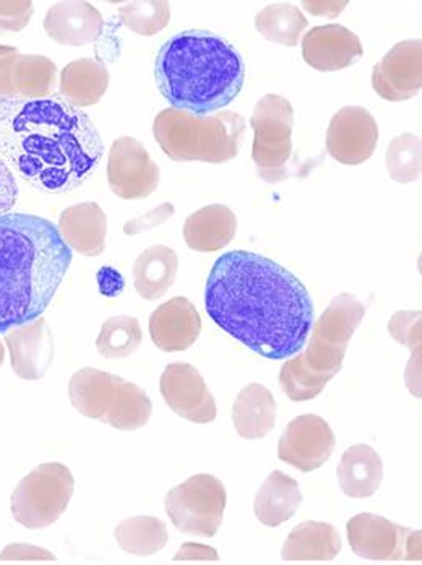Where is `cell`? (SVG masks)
<instances>
[{
  "mask_svg": "<svg viewBox=\"0 0 422 565\" xmlns=\"http://www.w3.org/2000/svg\"><path fill=\"white\" fill-rule=\"evenodd\" d=\"M349 546L369 561H421V532L390 522L386 516L363 512L346 523Z\"/></svg>",
  "mask_w": 422,
  "mask_h": 565,
  "instance_id": "8fae6325",
  "label": "cell"
},
{
  "mask_svg": "<svg viewBox=\"0 0 422 565\" xmlns=\"http://www.w3.org/2000/svg\"><path fill=\"white\" fill-rule=\"evenodd\" d=\"M302 504L300 482L274 470L253 499V512L262 525L277 529L296 515Z\"/></svg>",
  "mask_w": 422,
  "mask_h": 565,
  "instance_id": "d4e9b609",
  "label": "cell"
},
{
  "mask_svg": "<svg viewBox=\"0 0 422 565\" xmlns=\"http://www.w3.org/2000/svg\"><path fill=\"white\" fill-rule=\"evenodd\" d=\"M13 53H17V47L3 46V44H0V61H2L3 57L10 56V54Z\"/></svg>",
  "mask_w": 422,
  "mask_h": 565,
  "instance_id": "7bdbcfd3",
  "label": "cell"
},
{
  "mask_svg": "<svg viewBox=\"0 0 422 565\" xmlns=\"http://www.w3.org/2000/svg\"><path fill=\"white\" fill-rule=\"evenodd\" d=\"M102 150L90 117L61 96L0 98V160L36 191H77L98 170Z\"/></svg>",
  "mask_w": 422,
  "mask_h": 565,
  "instance_id": "7a4b0ae2",
  "label": "cell"
},
{
  "mask_svg": "<svg viewBox=\"0 0 422 565\" xmlns=\"http://www.w3.org/2000/svg\"><path fill=\"white\" fill-rule=\"evenodd\" d=\"M3 361H6V348H3L2 341H0V367H2Z\"/></svg>",
  "mask_w": 422,
  "mask_h": 565,
  "instance_id": "ee69618b",
  "label": "cell"
},
{
  "mask_svg": "<svg viewBox=\"0 0 422 565\" xmlns=\"http://www.w3.org/2000/svg\"><path fill=\"white\" fill-rule=\"evenodd\" d=\"M68 399L80 415L119 430L142 429L153 413V403L142 387L95 367L72 375Z\"/></svg>",
  "mask_w": 422,
  "mask_h": 565,
  "instance_id": "52a82bcc",
  "label": "cell"
},
{
  "mask_svg": "<svg viewBox=\"0 0 422 565\" xmlns=\"http://www.w3.org/2000/svg\"><path fill=\"white\" fill-rule=\"evenodd\" d=\"M119 19L139 36H154L170 25L171 6L164 0H140L119 7Z\"/></svg>",
  "mask_w": 422,
  "mask_h": 565,
  "instance_id": "e575fe53",
  "label": "cell"
},
{
  "mask_svg": "<svg viewBox=\"0 0 422 565\" xmlns=\"http://www.w3.org/2000/svg\"><path fill=\"white\" fill-rule=\"evenodd\" d=\"M72 264L59 230L36 215L0 216V332L40 319Z\"/></svg>",
  "mask_w": 422,
  "mask_h": 565,
  "instance_id": "3957f363",
  "label": "cell"
},
{
  "mask_svg": "<svg viewBox=\"0 0 422 565\" xmlns=\"http://www.w3.org/2000/svg\"><path fill=\"white\" fill-rule=\"evenodd\" d=\"M364 56L358 34L342 25L315 26L302 38V57L318 72H336Z\"/></svg>",
  "mask_w": 422,
  "mask_h": 565,
  "instance_id": "d6986e66",
  "label": "cell"
},
{
  "mask_svg": "<svg viewBox=\"0 0 422 565\" xmlns=\"http://www.w3.org/2000/svg\"><path fill=\"white\" fill-rule=\"evenodd\" d=\"M17 199H19V185H17L15 174L0 160V216L12 212Z\"/></svg>",
  "mask_w": 422,
  "mask_h": 565,
  "instance_id": "f35d334b",
  "label": "cell"
},
{
  "mask_svg": "<svg viewBox=\"0 0 422 565\" xmlns=\"http://www.w3.org/2000/svg\"><path fill=\"white\" fill-rule=\"evenodd\" d=\"M180 257L167 246H151L133 264V286L147 301L163 298L177 278Z\"/></svg>",
  "mask_w": 422,
  "mask_h": 565,
  "instance_id": "f1b7e54d",
  "label": "cell"
},
{
  "mask_svg": "<svg viewBox=\"0 0 422 565\" xmlns=\"http://www.w3.org/2000/svg\"><path fill=\"white\" fill-rule=\"evenodd\" d=\"M238 218L229 206H204L184 223L185 244L197 253H218L235 239Z\"/></svg>",
  "mask_w": 422,
  "mask_h": 565,
  "instance_id": "603a6c76",
  "label": "cell"
},
{
  "mask_svg": "<svg viewBox=\"0 0 422 565\" xmlns=\"http://www.w3.org/2000/svg\"><path fill=\"white\" fill-rule=\"evenodd\" d=\"M57 72L53 58L17 51L0 61V98H50L57 86Z\"/></svg>",
  "mask_w": 422,
  "mask_h": 565,
  "instance_id": "e0dca14e",
  "label": "cell"
},
{
  "mask_svg": "<svg viewBox=\"0 0 422 565\" xmlns=\"http://www.w3.org/2000/svg\"><path fill=\"white\" fill-rule=\"evenodd\" d=\"M7 350L13 372L25 381H40L50 371L54 360L53 330L43 317L7 330Z\"/></svg>",
  "mask_w": 422,
  "mask_h": 565,
  "instance_id": "ac0fdd59",
  "label": "cell"
},
{
  "mask_svg": "<svg viewBox=\"0 0 422 565\" xmlns=\"http://www.w3.org/2000/svg\"><path fill=\"white\" fill-rule=\"evenodd\" d=\"M96 280H98L99 292L106 298H118L126 286L122 275L112 267H102L96 274Z\"/></svg>",
  "mask_w": 422,
  "mask_h": 565,
  "instance_id": "ab89813d",
  "label": "cell"
},
{
  "mask_svg": "<svg viewBox=\"0 0 422 565\" xmlns=\"http://www.w3.org/2000/svg\"><path fill=\"white\" fill-rule=\"evenodd\" d=\"M390 335L411 350L407 367V385L411 394L421 398V311H400L389 323Z\"/></svg>",
  "mask_w": 422,
  "mask_h": 565,
  "instance_id": "d6a6232c",
  "label": "cell"
},
{
  "mask_svg": "<svg viewBox=\"0 0 422 565\" xmlns=\"http://www.w3.org/2000/svg\"><path fill=\"white\" fill-rule=\"evenodd\" d=\"M160 167L151 160L142 141L121 137L112 141L108 158V184L123 200L150 198L160 185Z\"/></svg>",
  "mask_w": 422,
  "mask_h": 565,
  "instance_id": "7c38bea8",
  "label": "cell"
},
{
  "mask_svg": "<svg viewBox=\"0 0 422 565\" xmlns=\"http://www.w3.org/2000/svg\"><path fill=\"white\" fill-rule=\"evenodd\" d=\"M336 478L343 494L348 498H372L383 480L382 457L367 444H356L343 454Z\"/></svg>",
  "mask_w": 422,
  "mask_h": 565,
  "instance_id": "cb8c5ba5",
  "label": "cell"
},
{
  "mask_svg": "<svg viewBox=\"0 0 422 565\" xmlns=\"http://www.w3.org/2000/svg\"><path fill=\"white\" fill-rule=\"evenodd\" d=\"M158 89L176 111L210 116L231 105L246 82L239 51L210 31H181L154 61Z\"/></svg>",
  "mask_w": 422,
  "mask_h": 565,
  "instance_id": "277c9868",
  "label": "cell"
},
{
  "mask_svg": "<svg viewBox=\"0 0 422 565\" xmlns=\"http://www.w3.org/2000/svg\"><path fill=\"white\" fill-rule=\"evenodd\" d=\"M302 6L312 15L336 17L345 10L348 2H302Z\"/></svg>",
  "mask_w": 422,
  "mask_h": 565,
  "instance_id": "b9f144b4",
  "label": "cell"
},
{
  "mask_svg": "<svg viewBox=\"0 0 422 565\" xmlns=\"http://www.w3.org/2000/svg\"><path fill=\"white\" fill-rule=\"evenodd\" d=\"M387 171L398 184H410L421 175V139L414 134H401L390 141L386 154Z\"/></svg>",
  "mask_w": 422,
  "mask_h": 565,
  "instance_id": "836d02e7",
  "label": "cell"
},
{
  "mask_svg": "<svg viewBox=\"0 0 422 565\" xmlns=\"http://www.w3.org/2000/svg\"><path fill=\"white\" fill-rule=\"evenodd\" d=\"M232 423L239 436L259 440L272 433L277 424V402L266 385L249 384L236 396Z\"/></svg>",
  "mask_w": 422,
  "mask_h": 565,
  "instance_id": "484cf974",
  "label": "cell"
},
{
  "mask_svg": "<svg viewBox=\"0 0 422 565\" xmlns=\"http://www.w3.org/2000/svg\"><path fill=\"white\" fill-rule=\"evenodd\" d=\"M246 120L241 114L219 111L194 116L176 109H163L153 122V136L166 157L177 163H226L241 150Z\"/></svg>",
  "mask_w": 422,
  "mask_h": 565,
  "instance_id": "8992f818",
  "label": "cell"
},
{
  "mask_svg": "<svg viewBox=\"0 0 422 565\" xmlns=\"http://www.w3.org/2000/svg\"><path fill=\"white\" fill-rule=\"evenodd\" d=\"M115 536L122 551L140 557L160 553L170 541L166 523L150 515L123 520L116 526Z\"/></svg>",
  "mask_w": 422,
  "mask_h": 565,
  "instance_id": "f546056e",
  "label": "cell"
},
{
  "mask_svg": "<svg viewBox=\"0 0 422 565\" xmlns=\"http://www.w3.org/2000/svg\"><path fill=\"white\" fill-rule=\"evenodd\" d=\"M372 86L386 102H407L422 88V43L407 40L394 44L386 57L376 64Z\"/></svg>",
  "mask_w": 422,
  "mask_h": 565,
  "instance_id": "2e32d148",
  "label": "cell"
},
{
  "mask_svg": "<svg viewBox=\"0 0 422 565\" xmlns=\"http://www.w3.org/2000/svg\"><path fill=\"white\" fill-rule=\"evenodd\" d=\"M307 26L309 22L304 13L293 3H270L256 17L257 31L266 40L280 46H296Z\"/></svg>",
  "mask_w": 422,
  "mask_h": 565,
  "instance_id": "4dcf8cb0",
  "label": "cell"
},
{
  "mask_svg": "<svg viewBox=\"0 0 422 565\" xmlns=\"http://www.w3.org/2000/svg\"><path fill=\"white\" fill-rule=\"evenodd\" d=\"M59 95L74 108L98 105L109 86V72L95 58H78L61 72Z\"/></svg>",
  "mask_w": 422,
  "mask_h": 565,
  "instance_id": "83f0119b",
  "label": "cell"
},
{
  "mask_svg": "<svg viewBox=\"0 0 422 565\" xmlns=\"http://www.w3.org/2000/svg\"><path fill=\"white\" fill-rule=\"evenodd\" d=\"M151 340L164 353H180L194 347L201 337L202 317L187 298L170 299L150 316Z\"/></svg>",
  "mask_w": 422,
  "mask_h": 565,
  "instance_id": "ffe728a7",
  "label": "cell"
},
{
  "mask_svg": "<svg viewBox=\"0 0 422 565\" xmlns=\"http://www.w3.org/2000/svg\"><path fill=\"white\" fill-rule=\"evenodd\" d=\"M33 13L34 7L30 0H0V34L25 30Z\"/></svg>",
  "mask_w": 422,
  "mask_h": 565,
  "instance_id": "d590c367",
  "label": "cell"
},
{
  "mask_svg": "<svg viewBox=\"0 0 422 565\" xmlns=\"http://www.w3.org/2000/svg\"><path fill=\"white\" fill-rule=\"evenodd\" d=\"M225 484L213 475H195L164 499V509L173 525L187 535L213 537L218 533L225 516Z\"/></svg>",
  "mask_w": 422,
  "mask_h": 565,
  "instance_id": "30bf717a",
  "label": "cell"
},
{
  "mask_svg": "<svg viewBox=\"0 0 422 565\" xmlns=\"http://www.w3.org/2000/svg\"><path fill=\"white\" fill-rule=\"evenodd\" d=\"M164 403L181 418L195 424L213 423L218 415L215 396L208 391L204 375L188 363H173L160 379Z\"/></svg>",
  "mask_w": 422,
  "mask_h": 565,
  "instance_id": "9a60e30c",
  "label": "cell"
},
{
  "mask_svg": "<svg viewBox=\"0 0 422 565\" xmlns=\"http://www.w3.org/2000/svg\"><path fill=\"white\" fill-rule=\"evenodd\" d=\"M250 126L256 134L252 160L260 178L269 184L284 181L293 154V106L284 96L270 93L257 103Z\"/></svg>",
  "mask_w": 422,
  "mask_h": 565,
  "instance_id": "9c48e42d",
  "label": "cell"
},
{
  "mask_svg": "<svg viewBox=\"0 0 422 565\" xmlns=\"http://www.w3.org/2000/svg\"><path fill=\"white\" fill-rule=\"evenodd\" d=\"M62 239L68 247L85 257H98L105 253L108 236V218L96 202L68 206L59 216Z\"/></svg>",
  "mask_w": 422,
  "mask_h": 565,
  "instance_id": "7402d4cb",
  "label": "cell"
},
{
  "mask_svg": "<svg viewBox=\"0 0 422 565\" xmlns=\"http://www.w3.org/2000/svg\"><path fill=\"white\" fill-rule=\"evenodd\" d=\"M0 561H44V563H53V561H57V557L44 547L25 543H12L3 547L2 553H0Z\"/></svg>",
  "mask_w": 422,
  "mask_h": 565,
  "instance_id": "74e56055",
  "label": "cell"
},
{
  "mask_svg": "<svg viewBox=\"0 0 422 565\" xmlns=\"http://www.w3.org/2000/svg\"><path fill=\"white\" fill-rule=\"evenodd\" d=\"M379 141L376 117L361 106H346L332 117L327 129V151L346 167L366 163Z\"/></svg>",
  "mask_w": 422,
  "mask_h": 565,
  "instance_id": "5bb4252c",
  "label": "cell"
},
{
  "mask_svg": "<svg viewBox=\"0 0 422 565\" xmlns=\"http://www.w3.org/2000/svg\"><path fill=\"white\" fill-rule=\"evenodd\" d=\"M366 316V306L348 292L332 299L312 327L307 348L281 366L280 385L291 402L317 398L342 371L349 340Z\"/></svg>",
  "mask_w": 422,
  "mask_h": 565,
  "instance_id": "5b68a950",
  "label": "cell"
},
{
  "mask_svg": "<svg viewBox=\"0 0 422 565\" xmlns=\"http://www.w3.org/2000/svg\"><path fill=\"white\" fill-rule=\"evenodd\" d=\"M342 536L335 526L311 520L291 530L281 550V557L286 563L333 561L342 553Z\"/></svg>",
  "mask_w": 422,
  "mask_h": 565,
  "instance_id": "4316f807",
  "label": "cell"
},
{
  "mask_svg": "<svg viewBox=\"0 0 422 565\" xmlns=\"http://www.w3.org/2000/svg\"><path fill=\"white\" fill-rule=\"evenodd\" d=\"M44 31L62 46L82 47L95 43L102 33L101 12L88 2H57L47 9Z\"/></svg>",
  "mask_w": 422,
  "mask_h": 565,
  "instance_id": "44dd1931",
  "label": "cell"
},
{
  "mask_svg": "<svg viewBox=\"0 0 422 565\" xmlns=\"http://www.w3.org/2000/svg\"><path fill=\"white\" fill-rule=\"evenodd\" d=\"M213 322L267 360L296 356L314 326V302L300 278L247 250L223 254L205 288Z\"/></svg>",
  "mask_w": 422,
  "mask_h": 565,
  "instance_id": "6da1fadb",
  "label": "cell"
},
{
  "mask_svg": "<svg viewBox=\"0 0 422 565\" xmlns=\"http://www.w3.org/2000/svg\"><path fill=\"white\" fill-rule=\"evenodd\" d=\"M331 424L317 415H302L288 424L278 443V458L302 473L324 467L335 452Z\"/></svg>",
  "mask_w": 422,
  "mask_h": 565,
  "instance_id": "4fadbf2b",
  "label": "cell"
},
{
  "mask_svg": "<svg viewBox=\"0 0 422 565\" xmlns=\"http://www.w3.org/2000/svg\"><path fill=\"white\" fill-rule=\"evenodd\" d=\"M142 340L139 319L132 316L111 317L102 323L96 350L106 360H126L139 350Z\"/></svg>",
  "mask_w": 422,
  "mask_h": 565,
  "instance_id": "1f68e13d",
  "label": "cell"
},
{
  "mask_svg": "<svg viewBox=\"0 0 422 565\" xmlns=\"http://www.w3.org/2000/svg\"><path fill=\"white\" fill-rule=\"evenodd\" d=\"M74 489V475L68 467L57 461L40 465L13 491V519L29 530L47 529L64 515Z\"/></svg>",
  "mask_w": 422,
  "mask_h": 565,
  "instance_id": "ba28073f",
  "label": "cell"
},
{
  "mask_svg": "<svg viewBox=\"0 0 422 565\" xmlns=\"http://www.w3.org/2000/svg\"><path fill=\"white\" fill-rule=\"evenodd\" d=\"M174 561L176 563H181V561H202V563L210 561V563H216V561H219V554L215 547L205 546V544L184 543L174 556Z\"/></svg>",
  "mask_w": 422,
  "mask_h": 565,
  "instance_id": "60d3db41",
  "label": "cell"
},
{
  "mask_svg": "<svg viewBox=\"0 0 422 565\" xmlns=\"http://www.w3.org/2000/svg\"><path fill=\"white\" fill-rule=\"evenodd\" d=\"M176 209L173 203H163L158 209L151 210L145 215L137 216V218L130 220L123 225V233L127 236H137V234L145 233V231L154 230V227L163 225L167 220L173 218Z\"/></svg>",
  "mask_w": 422,
  "mask_h": 565,
  "instance_id": "8d00e7d4",
  "label": "cell"
}]
</instances>
